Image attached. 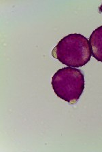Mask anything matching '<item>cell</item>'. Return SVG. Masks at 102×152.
Here are the masks:
<instances>
[{
  "instance_id": "obj_1",
  "label": "cell",
  "mask_w": 102,
  "mask_h": 152,
  "mask_svg": "<svg viewBox=\"0 0 102 152\" xmlns=\"http://www.w3.org/2000/svg\"><path fill=\"white\" fill-rule=\"evenodd\" d=\"M52 55L64 65L78 68L90 61L92 52L87 38L79 33H72L59 42Z\"/></svg>"
},
{
  "instance_id": "obj_2",
  "label": "cell",
  "mask_w": 102,
  "mask_h": 152,
  "mask_svg": "<svg viewBox=\"0 0 102 152\" xmlns=\"http://www.w3.org/2000/svg\"><path fill=\"white\" fill-rule=\"evenodd\" d=\"M84 77L76 68L64 67L58 70L52 77V86L59 98L74 104L80 98L84 89Z\"/></svg>"
},
{
  "instance_id": "obj_3",
  "label": "cell",
  "mask_w": 102,
  "mask_h": 152,
  "mask_svg": "<svg viewBox=\"0 0 102 152\" xmlns=\"http://www.w3.org/2000/svg\"><path fill=\"white\" fill-rule=\"evenodd\" d=\"M89 42L92 56L97 61L102 62V25L93 31Z\"/></svg>"
}]
</instances>
